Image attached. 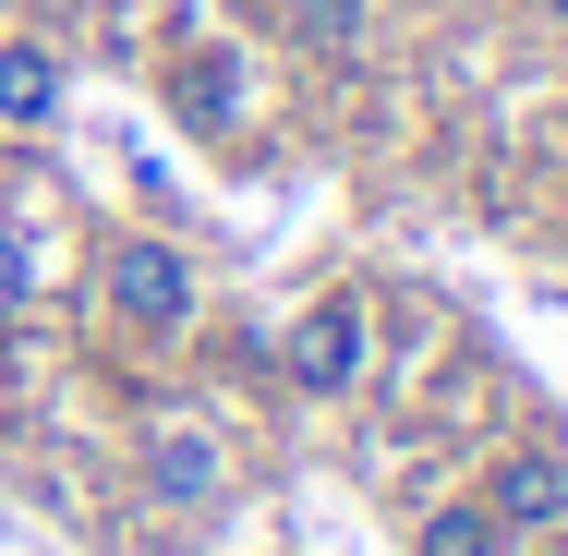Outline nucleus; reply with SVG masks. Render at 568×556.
Here are the masks:
<instances>
[{"instance_id": "1", "label": "nucleus", "mask_w": 568, "mask_h": 556, "mask_svg": "<svg viewBox=\"0 0 568 556\" xmlns=\"http://www.w3.org/2000/svg\"><path fill=\"white\" fill-rule=\"evenodd\" d=\"M98 303H110L133 338H182V327H194V303H206V279H194V254H182V242L121 230L110 254H98Z\"/></svg>"}, {"instance_id": "2", "label": "nucleus", "mask_w": 568, "mask_h": 556, "mask_svg": "<svg viewBox=\"0 0 568 556\" xmlns=\"http://www.w3.org/2000/svg\"><path fill=\"white\" fill-rule=\"evenodd\" d=\"M291 387L303 400H351L363 387V363H375V315H363V291H327V303H303V327H291Z\"/></svg>"}, {"instance_id": "3", "label": "nucleus", "mask_w": 568, "mask_h": 556, "mask_svg": "<svg viewBox=\"0 0 568 556\" xmlns=\"http://www.w3.org/2000/svg\"><path fill=\"white\" fill-rule=\"evenodd\" d=\"M145 496H158V508H182V520H194V508H219V496H230L219 424H158V436H145Z\"/></svg>"}, {"instance_id": "4", "label": "nucleus", "mask_w": 568, "mask_h": 556, "mask_svg": "<svg viewBox=\"0 0 568 556\" xmlns=\"http://www.w3.org/2000/svg\"><path fill=\"white\" fill-rule=\"evenodd\" d=\"M73 110V61L49 37H0V133H61Z\"/></svg>"}, {"instance_id": "5", "label": "nucleus", "mask_w": 568, "mask_h": 556, "mask_svg": "<svg viewBox=\"0 0 568 556\" xmlns=\"http://www.w3.org/2000/svg\"><path fill=\"white\" fill-rule=\"evenodd\" d=\"M484 520H496V533H545V520H568V459L508 447V459L484 472Z\"/></svg>"}, {"instance_id": "6", "label": "nucleus", "mask_w": 568, "mask_h": 556, "mask_svg": "<svg viewBox=\"0 0 568 556\" xmlns=\"http://www.w3.org/2000/svg\"><path fill=\"white\" fill-rule=\"evenodd\" d=\"M412 556H508V533L484 520V496H448V508L412 533Z\"/></svg>"}, {"instance_id": "7", "label": "nucleus", "mask_w": 568, "mask_h": 556, "mask_svg": "<svg viewBox=\"0 0 568 556\" xmlns=\"http://www.w3.org/2000/svg\"><path fill=\"white\" fill-rule=\"evenodd\" d=\"M363 24H375V0H291V37H303V49H327V61L363 49Z\"/></svg>"}, {"instance_id": "8", "label": "nucleus", "mask_w": 568, "mask_h": 556, "mask_svg": "<svg viewBox=\"0 0 568 556\" xmlns=\"http://www.w3.org/2000/svg\"><path fill=\"white\" fill-rule=\"evenodd\" d=\"M24 303H37V242H24V230H0V327H12Z\"/></svg>"}, {"instance_id": "9", "label": "nucleus", "mask_w": 568, "mask_h": 556, "mask_svg": "<svg viewBox=\"0 0 568 556\" xmlns=\"http://www.w3.org/2000/svg\"><path fill=\"white\" fill-rule=\"evenodd\" d=\"M182 110H194V121H230V61H194V85H182Z\"/></svg>"}, {"instance_id": "10", "label": "nucleus", "mask_w": 568, "mask_h": 556, "mask_svg": "<svg viewBox=\"0 0 568 556\" xmlns=\"http://www.w3.org/2000/svg\"><path fill=\"white\" fill-rule=\"evenodd\" d=\"M545 12H557V24H568V0H545Z\"/></svg>"}]
</instances>
